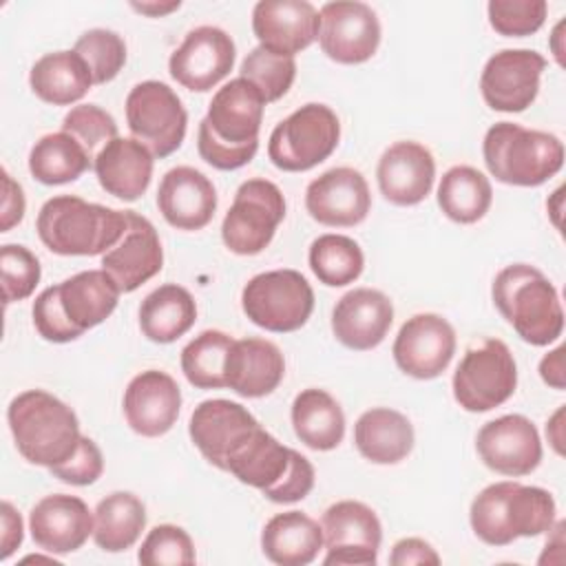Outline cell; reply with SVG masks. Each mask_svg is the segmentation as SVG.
I'll list each match as a JSON object with an SVG mask.
<instances>
[{
	"label": "cell",
	"instance_id": "obj_6",
	"mask_svg": "<svg viewBox=\"0 0 566 566\" xmlns=\"http://www.w3.org/2000/svg\"><path fill=\"white\" fill-rule=\"evenodd\" d=\"M482 155L497 181L522 188L542 186L564 166V144L559 137L513 122H497L486 130Z\"/></svg>",
	"mask_w": 566,
	"mask_h": 566
},
{
	"label": "cell",
	"instance_id": "obj_9",
	"mask_svg": "<svg viewBox=\"0 0 566 566\" xmlns=\"http://www.w3.org/2000/svg\"><path fill=\"white\" fill-rule=\"evenodd\" d=\"M453 398L471 413H482L506 402L517 387V365L500 338L469 347L453 371Z\"/></svg>",
	"mask_w": 566,
	"mask_h": 566
},
{
	"label": "cell",
	"instance_id": "obj_41",
	"mask_svg": "<svg viewBox=\"0 0 566 566\" xmlns=\"http://www.w3.org/2000/svg\"><path fill=\"white\" fill-rule=\"evenodd\" d=\"M239 73V77L248 80L268 104L281 99L292 88L296 77V62L290 55H279L259 44L243 57Z\"/></svg>",
	"mask_w": 566,
	"mask_h": 566
},
{
	"label": "cell",
	"instance_id": "obj_57",
	"mask_svg": "<svg viewBox=\"0 0 566 566\" xmlns=\"http://www.w3.org/2000/svg\"><path fill=\"white\" fill-rule=\"evenodd\" d=\"M24 562H55V559L53 557H42V555H29V557H24Z\"/></svg>",
	"mask_w": 566,
	"mask_h": 566
},
{
	"label": "cell",
	"instance_id": "obj_24",
	"mask_svg": "<svg viewBox=\"0 0 566 566\" xmlns=\"http://www.w3.org/2000/svg\"><path fill=\"white\" fill-rule=\"evenodd\" d=\"M93 515L84 500L66 493L42 497L29 513L33 542L51 555H64L82 548L88 535H93Z\"/></svg>",
	"mask_w": 566,
	"mask_h": 566
},
{
	"label": "cell",
	"instance_id": "obj_7",
	"mask_svg": "<svg viewBox=\"0 0 566 566\" xmlns=\"http://www.w3.org/2000/svg\"><path fill=\"white\" fill-rule=\"evenodd\" d=\"M340 122L336 113L310 102L274 126L268 142L270 161L285 172H305L325 161L338 146Z\"/></svg>",
	"mask_w": 566,
	"mask_h": 566
},
{
	"label": "cell",
	"instance_id": "obj_53",
	"mask_svg": "<svg viewBox=\"0 0 566 566\" xmlns=\"http://www.w3.org/2000/svg\"><path fill=\"white\" fill-rule=\"evenodd\" d=\"M539 376L553 389H564L566 387V380H564V347L562 345L555 347L553 352H548L539 360Z\"/></svg>",
	"mask_w": 566,
	"mask_h": 566
},
{
	"label": "cell",
	"instance_id": "obj_47",
	"mask_svg": "<svg viewBox=\"0 0 566 566\" xmlns=\"http://www.w3.org/2000/svg\"><path fill=\"white\" fill-rule=\"evenodd\" d=\"M31 316H33V325H35L38 334L44 340L71 343V340H75V338H80L84 334L64 314L62 303H60L57 285H51V287H46L44 292L38 294V298L33 301Z\"/></svg>",
	"mask_w": 566,
	"mask_h": 566
},
{
	"label": "cell",
	"instance_id": "obj_25",
	"mask_svg": "<svg viewBox=\"0 0 566 566\" xmlns=\"http://www.w3.org/2000/svg\"><path fill=\"white\" fill-rule=\"evenodd\" d=\"M376 179L382 197L394 206H416L433 188L436 159L418 142H396L378 159Z\"/></svg>",
	"mask_w": 566,
	"mask_h": 566
},
{
	"label": "cell",
	"instance_id": "obj_54",
	"mask_svg": "<svg viewBox=\"0 0 566 566\" xmlns=\"http://www.w3.org/2000/svg\"><path fill=\"white\" fill-rule=\"evenodd\" d=\"M562 420H564V407H559L555 413H553V418L546 422V436H548V442L553 444V449L559 453V455H564V424H562Z\"/></svg>",
	"mask_w": 566,
	"mask_h": 566
},
{
	"label": "cell",
	"instance_id": "obj_40",
	"mask_svg": "<svg viewBox=\"0 0 566 566\" xmlns=\"http://www.w3.org/2000/svg\"><path fill=\"white\" fill-rule=\"evenodd\" d=\"M232 336L221 329H206L195 336L181 349V371L190 385L197 389H221L226 387L223 365Z\"/></svg>",
	"mask_w": 566,
	"mask_h": 566
},
{
	"label": "cell",
	"instance_id": "obj_31",
	"mask_svg": "<svg viewBox=\"0 0 566 566\" xmlns=\"http://www.w3.org/2000/svg\"><path fill=\"white\" fill-rule=\"evenodd\" d=\"M57 290L64 314L82 332L104 323L117 307L122 294L113 276L104 270L77 272L57 283Z\"/></svg>",
	"mask_w": 566,
	"mask_h": 566
},
{
	"label": "cell",
	"instance_id": "obj_12",
	"mask_svg": "<svg viewBox=\"0 0 566 566\" xmlns=\"http://www.w3.org/2000/svg\"><path fill=\"white\" fill-rule=\"evenodd\" d=\"M325 566H371L378 562L382 526L378 515L363 502L343 500L332 504L323 517Z\"/></svg>",
	"mask_w": 566,
	"mask_h": 566
},
{
	"label": "cell",
	"instance_id": "obj_36",
	"mask_svg": "<svg viewBox=\"0 0 566 566\" xmlns=\"http://www.w3.org/2000/svg\"><path fill=\"white\" fill-rule=\"evenodd\" d=\"M93 522L95 544L106 553H119L139 539L146 526V506L135 493L115 491L97 502Z\"/></svg>",
	"mask_w": 566,
	"mask_h": 566
},
{
	"label": "cell",
	"instance_id": "obj_32",
	"mask_svg": "<svg viewBox=\"0 0 566 566\" xmlns=\"http://www.w3.org/2000/svg\"><path fill=\"white\" fill-rule=\"evenodd\" d=\"M29 86L42 102L69 106L91 91L93 75L75 51H55L42 55L31 66Z\"/></svg>",
	"mask_w": 566,
	"mask_h": 566
},
{
	"label": "cell",
	"instance_id": "obj_5",
	"mask_svg": "<svg viewBox=\"0 0 566 566\" xmlns=\"http://www.w3.org/2000/svg\"><path fill=\"white\" fill-rule=\"evenodd\" d=\"M497 312L517 336L535 347H544L562 336L564 307L555 285L533 265L513 263L500 270L491 287Z\"/></svg>",
	"mask_w": 566,
	"mask_h": 566
},
{
	"label": "cell",
	"instance_id": "obj_21",
	"mask_svg": "<svg viewBox=\"0 0 566 566\" xmlns=\"http://www.w3.org/2000/svg\"><path fill=\"white\" fill-rule=\"evenodd\" d=\"M181 409L177 380L159 369L137 374L124 391V418L144 438H159L172 429Z\"/></svg>",
	"mask_w": 566,
	"mask_h": 566
},
{
	"label": "cell",
	"instance_id": "obj_16",
	"mask_svg": "<svg viewBox=\"0 0 566 566\" xmlns=\"http://www.w3.org/2000/svg\"><path fill=\"white\" fill-rule=\"evenodd\" d=\"M475 449L491 471L509 478L528 475L542 462L539 433L522 413H506L482 424Z\"/></svg>",
	"mask_w": 566,
	"mask_h": 566
},
{
	"label": "cell",
	"instance_id": "obj_42",
	"mask_svg": "<svg viewBox=\"0 0 566 566\" xmlns=\"http://www.w3.org/2000/svg\"><path fill=\"white\" fill-rule=\"evenodd\" d=\"M73 51L86 62L93 75V84L111 82L126 64V44L119 33L108 29L84 31L77 38Z\"/></svg>",
	"mask_w": 566,
	"mask_h": 566
},
{
	"label": "cell",
	"instance_id": "obj_44",
	"mask_svg": "<svg viewBox=\"0 0 566 566\" xmlns=\"http://www.w3.org/2000/svg\"><path fill=\"white\" fill-rule=\"evenodd\" d=\"M62 130L75 137L93 161L111 139L119 137L115 117L95 104L73 106L62 119Z\"/></svg>",
	"mask_w": 566,
	"mask_h": 566
},
{
	"label": "cell",
	"instance_id": "obj_17",
	"mask_svg": "<svg viewBox=\"0 0 566 566\" xmlns=\"http://www.w3.org/2000/svg\"><path fill=\"white\" fill-rule=\"evenodd\" d=\"M234 42L219 27H197L172 51L168 71L188 91L206 93L217 86L234 64Z\"/></svg>",
	"mask_w": 566,
	"mask_h": 566
},
{
	"label": "cell",
	"instance_id": "obj_4",
	"mask_svg": "<svg viewBox=\"0 0 566 566\" xmlns=\"http://www.w3.org/2000/svg\"><path fill=\"white\" fill-rule=\"evenodd\" d=\"M18 453L38 467H55L73 455L82 438L75 411L44 389L18 394L7 409Z\"/></svg>",
	"mask_w": 566,
	"mask_h": 566
},
{
	"label": "cell",
	"instance_id": "obj_46",
	"mask_svg": "<svg viewBox=\"0 0 566 566\" xmlns=\"http://www.w3.org/2000/svg\"><path fill=\"white\" fill-rule=\"evenodd\" d=\"M0 272L4 303L29 298L42 274L38 256L29 248L15 243H7L0 248Z\"/></svg>",
	"mask_w": 566,
	"mask_h": 566
},
{
	"label": "cell",
	"instance_id": "obj_19",
	"mask_svg": "<svg viewBox=\"0 0 566 566\" xmlns=\"http://www.w3.org/2000/svg\"><path fill=\"white\" fill-rule=\"evenodd\" d=\"M305 208L314 221L329 228H352L367 219L371 208L369 186L360 170L338 166L312 179Z\"/></svg>",
	"mask_w": 566,
	"mask_h": 566
},
{
	"label": "cell",
	"instance_id": "obj_43",
	"mask_svg": "<svg viewBox=\"0 0 566 566\" xmlns=\"http://www.w3.org/2000/svg\"><path fill=\"white\" fill-rule=\"evenodd\" d=\"M137 559L144 566H188L195 564L197 555L190 535L181 526L159 524L144 537Z\"/></svg>",
	"mask_w": 566,
	"mask_h": 566
},
{
	"label": "cell",
	"instance_id": "obj_22",
	"mask_svg": "<svg viewBox=\"0 0 566 566\" xmlns=\"http://www.w3.org/2000/svg\"><path fill=\"white\" fill-rule=\"evenodd\" d=\"M318 11L307 0H261L252 9V31L261 46L294 57L318 38Z\"/></svg>",
	"mask_w": 566,
	"mask_h": 566
},
{
	"label": "cell",
	"instance_id": "obj_18",
	"mask_svg": "<svg viewBox=\"0 0 566 566\" xmlns=\"http://www.w3.org/2000/svg\"><path fill=\"white\" fill-rule=\"evenodd\" d=\"M259 420L239 402L226 398L203 400L195 407L188 424L190 440L201 455L226 471L232 453L259 429Z\"/></svg>",
	"mask_w": 566,
	"mask_h": 566
},
{
	"label": "cell",
	"instance_id": "obj_15",
	"mask_svg": "<svg viewBox=\"0 0 566 566\" xmlns=\"http://www.w3.org/2000/svg\"><path fill=\"white\" fill-rule=\"evenodd\" d=\"M394 360L411 378H438L455 354V329L440 314H416L407 318L391 347Z\"/></svg>",
	"mask_w": 566,
	"mask_h": 566
},
{
	"label": "cell",
	"instance_id": "obj_29",
	"mask_svg": "<svg viewBox=\"0 0 566 566\" xmlns=\"http://www.w3.org/2000/svg\"><path fill=\"white\" fill-rule=\"evenodd\" d=\"M261 548L279 566H307L323 548V528L301 511L276 513L261 531Z\"/></svg>",
	"mask_w": 566,
	"mask_h": 566
},
{
	"label": "cell",
	"instance_id": "obj_39",
	"mask_svg": "<svg viewBox=\"0 0 566 566\" xmlns=\"http://www.w3.org/2000/svg\"><path fill=\"white\" fill-rule=\"evenodd\" d=\"M307 259L314 276L329 287L354 283L365 268L360 245L345 234H321L312 241Z\"/></svg>",
	"mask_w": 566,
	"mask_h": 566
},
{
	"label": "cell",
	"instance_id": "obj_33",
	"mask_svg": "<svg viewBox=\"0 0 566 566\" xmlns=\"http://www.w3.org/2000/svg\"><path fill=\"white\" fill-rule=\"evenodd\" d=\"M296 438L314 451H332L343 442L345 413L325 389H303L292 402Z\"/></svg>",
	"mask_w": 566,
	"mask_h": 566
},
{
	"label": "cell",
	"instance_id": "obj_56",
	"mask_svg": "<svg viewBox=\"0 0 566 566\" xmlns=\"http://www.w3.org/2000/svg\"><path fill=\"white\" fill-rule=\"evenodd\" d=\"M562 29H564V22H559V24L555 27V31H553V35H551V44H553V53H555L557 62L564 66V57H562L564 49L559 46V40H562Z\"/></svg>",
	"mask_w": 566,
	"mask_h": 566
},
{
	"label": "cell",
	"instance_id": "obj_30",
	"mask_svg": "<svg viewBox=\"0 0 566 566\" xmlns=\"http://www.w3.org/2000/svg\"><path fill=\"white\" fill-rule=\"evenodd\" d=\"M354 444L374 464H396L413 449V427L400 411L374 407L356 420Z\"/></svg>",
	"mask_w": 566,
	"mask_h": 566
},
{
	"label": "cell",
	"instance_id": "obj_38",
	"mask_svg": "<svg viewBox=\"0 0 566 566\" xmlns=\"http://www.w3.org/2000/svg\"><path fill=\"white\" fill-rule=\"evenodd\" d=\"M493 201L491 181L473 166L449 168L438 186V206L455 223L480 221Z\"/></svg>",
	"mask_w": 566,
	"mask_h": 566
},
{
	"label": "cell",
	"instance_id": "obj_11",
	"mask_svg": "<svg viewBox=\"0 0 566 566\" xmlns=\"http://www.w3.org/2000/svg\"><path fill=\"white\" fill-rule=\"evenodd\" d=\"M126 124L130 135L142 142L153 157L164 159L181 146L188 113L168 84L146 80L135 84L126 97Z\"/></svg>",
	"mask_w": 566,
	"mask_h": 566
},
{
	"label": "cell",
	"instance_id": "obj_51",
	"mask_svg": "<svg viewBox=\"0 0 566 566\" xmlns=\"http://www.w3.org/2000/svg\"><path fill=\"white\" fill-rule=\"evenodd\" d=\"M24 192L13 177L2 170V210H0V232H9L13 226H18L24 217Z\"/></svg>",
	"mask_w": 566,
	"mask_h": 566
},
{
	"label": "cell",
	"instance_id": "obj_52",
	"mask_svg": "<svg viewBox=\"0 0 566 566\" xmlns=\"http://www.w3.org/2000/svg\"><path fill=\"white\" fill-rule=\"evenodd\" d=\"M0 517H2V535H0V559H9L13 555V551L22 544V517L20 513L13 509L11 502H2L0 504Z\"/></svg>",
	"mask_w": 566,
	"mask_h": 566
},
{
	"label": "cell",
	"instance_id": "obj_26",
	"mask_svg": "<svg viewBox=\"0 0 566 566\" xmlns=\"http://www.w3.org/2000/svg\"><path fill=\"white\" fill-rule=\"evenodd\" d=\"M157 208L177 230L206 228L217 210V190L212 181L192 166L168 170L157 188Z\"/></svg>",
	"mask_w": 566,
	"mask_h": 566
},
{
	"label": "cell",
	"instance_id": "obj_14",
	"mask_svg": "<svg viewBox=\"0 0 566 566\" xmlns=\"http://www.w3.org/2000/svg\"><path fill=\"white\" fill-rule=\"evenodd\" d=\"M546 60L531 49H504L491 55L480 75V91L489 108L500 113L526 111L537 93Z\"/></svg>",
	"mask_w": 566,
	"mask_h": 566
},
{
	"label": "cell",
	"instance_id": "obj_10",
	"mask_svg": "<svg viewBox=\"0 0 566 566\" xmlns=\"http://www.w3.org/2000/svg\"><path fill=\"white\" fill-rule=\"evenodd\" d=\"M283 217L285 199L279 186L268 179H248L237 188L223 217L221 239L230 252L254 256L270 245Z\"/></svg>",
	"mask_w": 566,
	"mask_h": 566
},
{
	"label": "cell",
	"instance_id": "obj_1",
	"mask_svg": "<svg viewBox=\"0 0 566 566\" xmlns=\"http://www.w3.org/2000/svg\"><path fill=\"white\" fill-rule=\"evenodd\" d=\"M265 102L243 77L223 84L199 122L197 150L217 170H237L252 161L259 150V130Z\"/></svg>",
	"mask_w": 566,
	"mask_h": 566
},
{
	"label": "cell",
	"instance_id": "obj_37",
	"mask_svg": "<svg viewBox=\"0 0 566 566\" xmlns=\"http://www.w3.org/2000/svg\"><path fill=\"white\" fill-rule=\"evenodd\" d=\"M93 159L69 133H49L40 137L29 153V172L44 186H60L80 179Z\"/></svg>",
	"mask_w": 566,
	"mask_h": 566
},
{
	"label": "cell",
	"instance_id": "obj_3",
	"mask_svg": "<svg viewBox=\"0 0 566 566\" xmlns=\"http://www.w3.org/2000/svg\"><path fill=\"white\" fill-rule=\"evenodd\" d=\"M124 210L88 203L75 195H60L38 212L40 241L60 256H97L108 252L126 232Z\"/></svg>",
	"mask_w": 566,
	"mask_h": 566
},
{
	"label": "cell",
	"instance_id": "obj_50",
	"mask_svg": "<svg viewBox=\"0 0 566 566\" xmlns=\"http://www.w3.org/2000/svg\"><path fill=\"white\" fill-rule=\"evenodd\" d=\"M389 564L394 566H411V564H431L438 566L440 557L433 546L420 537H405L394 544Z\"/></svg>",
	"mask_w": 566,
	"mask_h": 566
},
{
	"label": "cell",
	"instance_id": "obj_55",
	"mask_svg": "<svg viewBox=\"0 0 566 566\" xmlns=\"http://www.w3.org/2000/svg\"><path fill=\"white\" fill-rule=\"evenodd\" d=\"M135 11L139 13H146V15H153V18H159V15H166L175 9H179V2H168V4H150V2H142V4H130Z\"/></svg>",
	"mask_w": 566,
	"mask_h": 566
},
{
	"label": "cell",
	"instance_id": "obj_45",
	"mask_svg": "<svg viewBox=\"0 0 566 566\" xmlns=\"http://www.w3.org/2000/svg\"><path fill=\"white\" fill-rule=\"evenodd\" d=\"M546 9L544 0H491L486 4L489 24L506 38H524L539 31Z\"/></svg>",
	"mask_w": 566,
	"mask_h": 566
},
{
	"label": "cell",
	"instance_id": "obj_13",
	"mask_svg": "<svg viewBox=\"0 0 566 566\" xmlns=\"http://www.w3.org/2000/svg\"><path fill=\"white\" fill-rule=\"evenodd\" d=\"M318 44L338 64H363L380 44L376 11L358 0L325 2L318 11Z\"/></svg>",
	"mask_w": 566,
	"mask_h": 566
},
{
	"label": "cell",
	"instance_id": "obj_49",
	"mask_svg": "<svg viewBox=\"0 0 566 566\" xmlns=\"http://www.w3.org/2000/svg\"><path fill=\"white\" fill-rule=\"evenodd\" d=\"M312 489H314V467L305 455L292 449L290 467L285 475L272 489L263 491V495L276 504H292L307 497Z\"/></svg>",
	"mask_w": 566,
	"mask_h": 566
},
{
	"label": "cell",
	"instance_id": "obj_27",
	"mask_svg": "<svg viewBox=\"0 0 566 566\" xmlns=\"http://www.w3.org/2000/svg\"><path fill=\"white\" fill-rule=\"evenodd\" d=\"M285 376V360L281 349L265 338L232 340L223 378L226 387L243 398H261L272 394Z\"/></svg>",
	"mask_w": 566,
	"mask_h": 566
},
{
	"label": "cell",
	"instance_id": "obj_2",
	"mask_svg": "<svg viewBox=\"0 0 566 566\" xmlns=\"http://www.w3.org/2000/svg\"><path fill=\"white\" fill-rule=\"evenodd\" d=\"M555 500L542 486L513 480L482 489L469 509L473 533L489 546H506L517 537H535L553 528Z\"/></svg>",
	"mask_w": 566,
	"mask_h": 566
},
{
	"label": "cell",
	"instance_id": "obj_35",
	"mask_svg": "<svg viewBox=\"0 0 566 566\" xmlns=\"http://www.w3.org/2000/svg\"><path fill=\"white\" fill-rule=\"evenodd\" d=\"M290 447L281 444L272 433L259 427L228 460V473L239 482L259 489H272L290 467Z\"/></svg>",
	"mask_w": 566,
	"mask_h": 566
},
{
	"label": "cell",
	"instance_id": "obj_34",
	"mask_svg": "<svg viewBox=\"0 0 566 566\" xmlns=\"http://www.w3.org/2000/svg\"><path fill=\"white\" fill-rule=\"evenodd\" d=\"M197 321V303L192 294L177 285L166 283L153 290L139 305L142 334L153 343H172L184 336Z\"/></svg>",
	"mask_w": 566,
	"mask_h": 566
},
{
	"label": "cell",
	"instance_id": "obj_28",
	"mask_svg": "<svg viewBox=\"0 0 566 566\" xmlns=\"http://www.w3.org/2000/svg\"><path fill=\"white\" fill-rule=\"evenodd\" d=\"M93 170L108 195L137 201L153 179V153L135 137H115L97 153Z\"/></svg>",
	"mask_w": 566,
	"mask_h": 566
},
{
	"label": "cell",
	"instance_id": "obj_48",
	"mask_svg": "<svg viewBox=\"0 0 566 566\" xmlns=\"http://www.w3.org/2000/svg\"><path fill=\"white\" fill-rule=\"evenodd\" d=\"M53 478L66 482V484H73V486H88L93 484L102 471H104V458H102V451L99 447L82 436L80 442H77V449L73 451V455L55 467L49 469Z\"/></svg>",
	"mask_w": 566,
	"mask_h": 566
},
{
	"label": "cell",
	"instance_id": "obj_20",
	"mask_svg": "<svg viewBox=\"0 0 566 566\" xmlns=\"http://www.w3.org/2000/svg\"><path fill=\"white\" fill-rule=\"evenodd\" d=\"M124 212L128 219L126 232L102 254V270L113 276L122 292H135L161 270L164 250L155 226L146 217L135 210Z\"/></svg>",
	"mask_w": 566,
	"mask_h": 566
},
{
	"label": "cell",
	"instance_id": "obj_23",
	"mask_svg": "<svg viewBox=\"0 0 566 566\" xmlns=\"http://www.w3.org/2000/svg\"><path fill=\"white\" fill-rule=\"evenodd\" d=\"M394 323V305L387 294L374 287H356L338 298L332 312V332L349 349L367 352L378 347Z\"/></svg>",
	"mask_w": 566,
	"mask_h": 566
},
{
	"label": "cell",
	"instance_id": "obj_8",
	"mask_svg": "<svg viewBox=\"0 0 566 566\" xmlns=\"http://www.w3.org/2000/svg\"><path fill=\"white\" fill-rule=\"evenodd\" d=\"M245 316L276 334L301 329L314 310V290L296 270H270L252 276L241 292Z\"/></svg>",
	"mask_w": 566,
	"mask_h": 566
}]
</instances>
